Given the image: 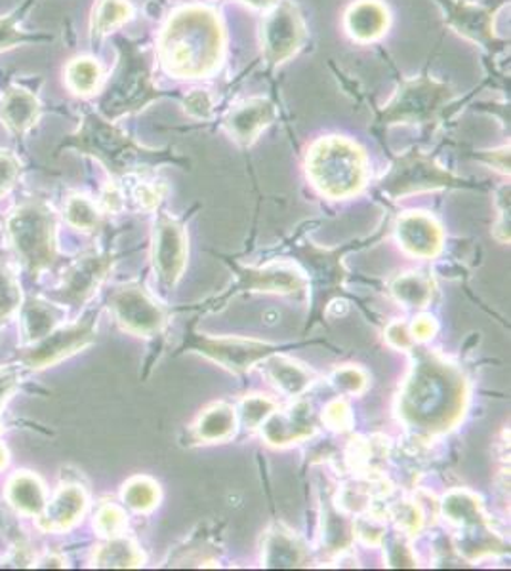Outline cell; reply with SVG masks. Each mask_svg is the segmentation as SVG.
I'll return each instance as SVG.
<instances>
[{
    "label": "cell",
    "instance_id": "6da1fadb",
    "mask_svg": "<svg viewBox=\"0 0 511 571\" xmlns=\"http://www.w3.org/2000/svg\"><path fill=\"white\" fill-rule=\"evenodd\" d=\"M468 404V381L457 366L426 349H416L397 412L407 427L437 436L457 427Z\"/></svg>",
    "mask_w": 511,
    "mask_h": 571
},
{
    "label": "cell",
    "instance_id": "7a4b0ae2",
    "mask_svg": "<svg viewBox=\"0 0 511 571\" xmlns=\"http://www.w3.org/2000/svg\"><path fill=\"white\" fill-rule=\"evenodd\" d=\"M225 33L219 15L205 4L172 12L159 37V60L176 79H208L224 60Z\"/></svg>",
    "mask_w": 511,
    "mask_h": 571
},
{
    "label": "cell",
    "instance_id": "3957f363",
    "mask_svg": "<svg viewBox=\"0 0 511 571\" xmlns=\"http://www.w3.org/2000/svg\"><path fill=\"white\" fill-rule=\"evenodd\" d=\"M307 176L330 198H349L367 184L365 150L348 137H320L307 153Z\"/></svg>",
    "mask_w": 511,
    "mask_h": 571
},
{
    "label": "cell",
    "instance_id": "277c9868",
    "mask_svg": "<svg viewBox=\"0 0 511 571\" xmlns=\"http://www.w3.org/2000/svg\"><path fill=\"white\" fill-rule=\"evenodd\" d=\"M76 137L79 149L100 158L108 170L115 176L137 174L151 164L172 163L184 164V158L172 155L168 150H153L140 147L130 137L124 136L121 129L115 128L110 121L102 116L89 115L84 118L81 132Z\"/></svg>",
    "mask_w": 511,
    "mask_h": 571
},
{
    "label": "cell",
    "instance_id": "5b68a950",
    "mask_svg": "<svg viewBox=\"0 0 511 571\" xmlns=\"http://www.w3.org/2000/svg\"><path fill=\"white\" fill-rule=\"evenodd\" d=\"M452 100L454 90L449 84L436 81L433 76H416L399 84L394 97L378 113V123L382 126L433 124Z\"/></svg>",
    "mask_w": 511,
    "mask_h": 571
},
{
    "label": "cell",
    "instance_id": "8992f818",
    "mask_svg": "<svg viewBox=\"0 0 511 571\" xmlns=\"http://www.w3.org/2000/svg\"><path fill=\"white\" fill-rule=\"evenodd\" d=\"M441 509L444 518L457 526L460 533L458 551L468 560L508 551V544L489 528L478 496L466 490L450 491L443 497Z\"/></svg>",
    "mask_w": 511,
    "mask_h": 571
},
{
    "label": "cell",
    "instance_id": "52a82bcc",
    "mask_svg": "<svg viewBox=\"0 0 511 571\" xmlns=\"http://www.w3.org/2000/svg\"><path fill=\"white\" fill-rule=\"evenodd\" d=\"M8 235L29 271L39 272L52 266L55 258L54 218L44 206H21L8 219Z\"/></svg>",
    "mask_w": 511,
    "mask_h": 571
},
{
    "label": "cell",
    "instance_id": "ba28073f",
    "mask_svg": "<svg viewBox=\"0 0 511 571\" xmlns=\"http://www.w3.org/2000/svg\"><path fill=\"white\" fill-rule=\"evenodd\" d=\"M157 97L159 90L151 82L150 69L144 55L137 52L136 46L126 44L121 68L116 71L110 90L102 97L103 115L108 118H116L132 111L142 110Z\"/></svg>",
    "mask_w": 511,
    "mask_h": 571
},
{
    "label": "cell",
    "instance_id": "9c48e42d",
    "mask_svg": "<svg viewBox=\"0 0 511 571\" xmlns=\"http://www.w3.org/2000/svg\"><path fill=\"white\" fill-rule=\"evenodd\" d=\"M380 187L389 197L399 198L422 190L466 187V181L420 150H407L396 157Z\"/></svg>",
    "mask_w": 511,
    "mask_h": 571
},
{
    "label": "cell",
    "instance_id": "30bf717a",
    "mask_svg": "<svg viewBox=\"0 0 511 571\" xmlns=\"http://www.w3.org/2000/svg\"><path fill=\"white\" fill-rule=\"evenodd\" d=\"M306 21L293 0H279L262 21V50L269 65L288 62L306 41Z\"/></svg>",
    "mask_w": 511,
    "mask_h": 571
},
{
    "label": "cell",
    "instance_id": "8fae6325",
    "mask_svg": "<svg viewBox=\"0 0 511 571\" xmlns=\"http://www.w3.org/2000/svg\"><path fill=\"white\" fill-rule=\"evenodd\" d=\"M444 15V23L454 29L463 39L487 48L489 52H498L505 46L494 31L498 10L504 7L505 0L478 4L470 0H437Z\"/></svg>",
    "mask_w": 511,
    "mask_h": 571
},
{
    "label": "cell",
    "instance_id": "7c38bea8",
    "mask_svg": "<svg viewBox=\"0 0 511 571\" xmlns=\"http://www.w3.org/2000/svg\"><path fill=\"white\" fill-rule=\"evenodd\" d=\"M187 347L205 354L211 361L218 362L235 374L248 372L254 364L266 361L267 356L277 353L275 345L262 343V341L239 340V338L212 340L206 335H192Z\"/></svg>",
    "mask_w": 511,
    "mask_h": 571
},
{
    "label": "cell",
    "instance_id": "4fadbf2b",
    "mask_svg": "<svg viewBox=\"0 0 511 571\" xmlns=\"http://www.w3.org/2000/svg\"><path fill=\"white\" fill-rule=\"evenodd\" d=\"M111 309L123 330L134 335H153L166 322L163 309L142 286H124L111 295Z\"/></svg>",
    "mask_w": 511,
    "mask_h": 571
},
{
    "label": "cell",
    "instance_id": "5bb4252c",
    "mask_svg": "<svg viewBox=\"0 0 511 571\" xmlns=\"http://www.w3.org/2000/svg\"><path fill=\"white\" fill-rule=\"evenodd\" d=\"M187 259V238L177 219L161 214L153 231V266L166 288L182 279Z\"/></svg>",
    "mask_w": 511,
    "mask_h": 571
},
{
    "label": "cell",
    "instance_id": "9a60e30c",
    "mask_svg": "<svg viewBox=\"0 0 511 571\" xmlns=\"http://www.w3.org/2000/svg\"><path fill=\"white\" fill-rule=\"evenodd\" d=\"M94 320L96 319L84 320L75 326L63 328L55 332L52 330L41 340L34 341L33 347L28 349L21 359L34 370L52 366L55 362L63 361L65 356L75 354L76 351H81L94 341L96 338Z\"/></svg>",
    "mask_w": 511,
    "mask_h": 571
},
{
    "label": "cell",
    "instance_id": "2e32d148",
    "mask_svg": "<svg viewBox=\"0 0 511 571\" xmlns=\"http://www.w3.org/2000/svg\"><path fill=\"white\" fill-rule=\"evenodd\" d=\"M397 238L402 248L418 258H436L443 246V231L426 211H407L397 219Z\"/></svg>",
    "mask_w": 511,
    "mask_h": 571
},
{
    "label": "cell",
    "instance_id": "e0dca14e",
    "mask_svg": "<svg viewBox=\"0 0 511 571\" xmlns=\"http://www.w3.org/2000/svg\"><path fill=\"white\" fill-rule=\"evenodd\" d=\"M275 105L264 97H251L245 102L237 103L227 116H225L224 128L227 134L241 143L251 145L256 137L275 121Z\"/></svg>",
    "mask_w": 511,
    "mask_h": 571
},
{
    "label": "cell",
    "instance_id": "ac0fdd59",
    "mask_svg": "<svg viewBox=\"0 0 511 571\" xmlns=\"http://www.w3.org/2000/svg\"><path fill=\"white\" fill-rule=\"evenodd\" d=\"M110 256H89L76 261L75 266L69 267L63 274L62 298L71 303H82L94 295L105 274L110 271Z\"/></svg>",
    "mask_w": 511,
    "mask_h": 571
},
{
    "label": "cell",
    "instance_id": "d6986e66",
    "mask_svg": "<svg viewBox=\"0 0 511 571\" xmlns=\"http://www.w3.org/2000/svg\"><path fill=\"white\" fill-rule=\"evenodd\" d=\"M241 290L248 292L298 293L306 290V279L290 266L264 267V269H237Z\"/></svg>",
    "mask_w": 511,
    "mask_h": 571
},
{
    "label": "cell",
    "instance_id": "ffe728a7",
    "mask_svg": "<svg viewBox=\"0 0 511 571\" xmlns=\"http://www.w3.org/2000/svg\"><path fill=\"white\" fill-rule=\"evenodd\" d=\"M262 433L266 436V440L275 446H285V444L298 443L302 438L314 435V422H311V408L306 402L296 404L287 412H273L266 422L259 425Z\"/></svg>",
    "mask_w": 511,
    "mask_h": 571
},
{
    "label": "cell",
    "instance_id": "44dd1931",
    "mask_svg": "<svg viewBox=\"0 0 511 571\" xmlns=\"http://www.w3.org/2000/svg\"><path fill=\"white\" fill-rule=\"evenodd\" d=\"M344 28L357 42H375L389 28V10L380 0H357L344 15Z\"/></svg>",
    "mask_w": 511,
    "mask_h": 571
},
{
    "label": "cell",
    "instance_id": "7402d4cb",
    "mask_svg": "<svg viewBox=\"0 0 511 571\" xmlns=\"http://www.w3.org/2000/svg\"><path fill=\"white\" fill-rule=\"evenodd\" d=\"M86 509V494L79 486H63L52 499L47 501L39 515V523L44 531H65L82 517Z\"/></svg>",
    "mask_w": 511,
    "mask_h": 571
},
{
    "label": "cell",
    "instance_id": "603a6c76",
    "mask_svg": "<svg viewBox=\"0 0 511 571\" xmlns=\"http://www.w3.org/2000/svg\"><path fill=\"white\" fill-rule=\"evenodd\" d=\"M306 547L300 539L294 536L293 531L275 526L267 531L266 543H264V565L267 568H300L306 565Z\"/></svg>",
    "mask_w": 511,
    "mask_h": 571
},
{
    "label": "cell",
    "instance_id": "cb8c5ba5",
    "mask_svg": "<svg viewBox=\"0 0 511 571\" xmlns=\"http://www.w3.org/2000/svg\"><path fill=\"white\" fill-rule=\"evenodd\" d=\"M7 497L16 509L23 515H31V517H39L47 505V494H44L41 480L29 473H18L8 482Z\"/></svg>",
    "mask_w": 511,
    "mask_h": 571
},
{
    "label": "cell",
    "instance_id": "d4e9b609",
    "mask_svg": "<svg viewBox=\"0 0 511 571\" xmlns=\"http://www.w3.org/2000/svg\"><path fill=\"white\" fill-rule=\"evenodd\" d=\"M235 425H237L235 409L219 402L201 414L195 423V435L203 443H222L233 436Z\"/></svg>",
    "mask_w": 511,
    "mask_h": 571
},
{
    "label": "cell",
    "instance_id": "484cf974",
    "mask_svg": "<svg viewBox=\"0 0 511 571\" xmlns=\"http://www.w3.org/2000/svg\"><path fill=\"white\" fill-rule=\"evenodd\" d=\"M266 372L269 380L287 395H302L311 385V375L307 374V370L298 366L287 356H277V354L267 356Z\"/></svg>",
    "mask_w": 511,
    "mask_h": 571
},
{
    "label": "cell",
    "instance_id": "4316f807",
    "mask_svg": "<svg viewBox=\"0 0 511 571\" xmlns=\"http://www.w3.org/2000/svg\"><path fill=\"white\" fill-rule=\"evenodd\" d=\"M39 116V103L25 90H10L2 102V118L16 132H25Z\"/></svg>",
    "mask_w": 511,
    "mask_h": 571
},
{
    "label": "cell",
    "instance_id": "83f0119b",
    "mask_svg": "<svg viewBox=\"0 0 511 571\" xmlns=\"http://www.w3.org/2000/svg\"><path fill=\"white\" fill-rule=\"evenodd\" d=\"M144 564V554L130 539L111 538L110 543L100 547L94 557L96 568H140Z\"/></svg>",
    "mask_w": 511,
    "mask_h": 571
},
{
    "label": "cell",
    "instance_id": "f1b7e54d",
    "mask_svg": "<svg viewBox=\"0 0 511 571\" xmlns=\"http://www.w3.org/2000/svg\"><path fill=\"white\" fill-rule=\"evenodd\" d=\"M134 10L126 0H98L92 14V39H102L103 34L115 31L132 18Z\"/></svg>",
    "mask_w": 511,
    "mask_h": 571
},
{
    "label": "cell",
    "instance_id": "f546056e",
    "mask_svg": "<svg viewBox=\"0 0 511 571\" xmlns=\"http://www.w3.org/2000/svg\"><path fill=\"white\" fill-rule=\"evenodd\" d=\"M391 293L396 295L397 301H401L407 307H423L430 305L431 298H433V284L428 277H423L420 272H409L402 274L391 284Z\"/></svg>",
    "mask_w": 511,
    "mask_h": 571
},
{
    "label": "cell",
    "instance_id": "4dcf8cb0",
    "mask_svg": "<svg viewBox=\"0 0 511 571\" xmlns=\"http://www.w3.org/2000/svg\"><path fill=\"white\" fill-rule=\"evenodd\" d=\"M65 81H68L69 89L73 90L75 94H94L102 84V68L90 58H81V60L69 63Z\"/></svg>",
    "mask_w": 511,
    "mask_h": 571
},
{
    "label": "cell",
    "instance_id": "1f68e13d",
    "mask_svg": "<svg viewBox=\"0 0 511 571\" xmlns=\"http://www.w3.org/2000/svg\"><path fill=\"white\" fill-rule=\"evenodd\" d=\"M123 499L130 509L147 512V510L155 509V505L161 499V490L155 480H151L147 476H136L124 484Z\"/></svg>",
    "mask_w": 511,
    "mask_h": 571
},
{
    "label": "cell",
    "instance_id": "d6a6232c",
    "mask_svg": "<svg viewBox=\"0 0 511 571\" xmlns=\"http://www.w3.org/2000/svg\"><path fill=\"white\" fill-rule=\"evenodd\" d=\"M323 526H325L323 541L327 543L328 551H344L354 541V523L349 522L348 518L338 512L330 503L323 518Z\"/></svg>",
    "mask_w": 511,
    "mask_h": 571
},
{
    "label": "cell",
    "instance_id": "836d02e7",
    "mask_svg": "<svg viewBox=\"0 0 511 571\" xmlns=\"http://www.w3.org/2000/svg\"><path fill=\"white\" fill-rule=\"evenodd\" d=\"M65 218L81 231H94L100 224V211L89 198L73 197L65 206Z\"/></svg>",
    "mask_w": 511,
    "mask_h": 571
},
{
    "label": "cell",
    "instance_id": "e575fe53",
    "mask_svg": "<svg viewBox=\"0 0 511 571\" xmlns=\"http://www.w3.org/2000/svg\"><path fill=\"white\" fill-rule=\"evenodd\" d=\"M20 286L7 263L0 259V320H8L20 309Z\"/></svg>",
    "mask_w": 511,
    "mask_h": 571
},
{
    "label": "cell",
    "instance_id": "d590c367",
    "mask_svg": "<svg viewBox=\"0 0 511 571\" xmlns=\"http://www.w3.org/2000/svg\"><path fill=\"white\" fill-rule=\"evenodd\" d=\"M23 322L31 341H39L54 330V316L50 313V309L42 307V303H29L23 314Z\"/></svg>",
    "mask_w": 511,
    "mask_h": 571
},
{
    "label": "cell",
    "instance_id": "8d00e7d4",
    "mask_svg": "<svg viewBox=\"0 0 511 571\" xmlns=\"http://www.w3.org/2000/svg\"><path fill=\"white\" fill-rule=\"evenodd\" d=\"M273 412H275V402L266 396H246L245 401L241 402V419L248 428L259 427Z\"/></svg>",
    "mask_w": 511,
    "mask_h": 571
},
{
    "label": "cell",
    "instance_id": "74e56055",
    "mask_svg": "<svg viewBox=\"0 0 511 571\" xmlns=\"http://www.w3.org/2000/svg\"><path fill=\"white\" fill-rule=\"evenodd\" d=\"M94 526L103 538H119L126 530V515L116 505H103L102 509L98 510Z\"/></svg>",
    "mask_w": 511,
    "mask_h": 571
},
{
    "label": "cell",
    "instance_id": "f35d334b",
    "mask_svg": "<svg viewBox=\"0 0 511 571\" xmlns=\"http://www.w3.org/2000/svg\"><path fill=\"white\" fill-rule=\"evenodd\" d=\"M336 387L351 395H359L367 388V374L355 366L338 367L333 375Z\"/></svg>",
    "mask_w": 511,
    "mask_h": 571
},
{
    "label": "cell",
    "instance_id": "ab89813d",
    "mask_svg": "<svg viewBox=\"0 0 511 571\" xmlns=\"http://www.w3.org/2000/svg\"><path fill=\"white\" fill-rule=\"evenodd\" d=\"M164 190H166L164 185L153 184V181H137L132 189V200L144 210H153L163 200Z\"/></svg>",
    "mask_w": 511,
    "mask_h": 571
},
{
    "label": "cell",
    "instance_id": "60d3db41",
    "mask_svg": "<svg viewBox=\"0 0 511 571\" xmlns=\"http://www.w3.org/2000/svg\"><path fill=\"white\" fill-rule=\"evenodd\" d=\"M391 517L401 530L410 531V533H416L422 526V515H420L418 507L412 503H397L391 509Z\"/></svg>",
    "mask_w": 511,
    "mask_h": 571
},
{
    "label": "cell",
    "instance_id": "b9f144b4",
    "mask_svg": "<svg viewBox=\"0 0 511 571\" xmlns=\"http://www.w3.org/2000/svg\"><path fill=\"white\" fill-rule=\"evenodd\" d=\"M325 423L328 427L336 428V430H348L354 423L348 404L344 401L330 402L327 412H325Z\"/></svg>",
    "mask_w": 511,
    "mask_h": 571
},
{
    "label": "cell",
    "instance_id": "7bdbcfd3",
    "mask_svg": "<svg viewBox=\"0 0 511 571\" xmlns=\"http://www.w3.org/2000/svg\"><path fill=\"white\" fill-rule=\"evenodd\" d=\"M388 562L394 568H415L416 565L412 552L405 543V539L399 538V536L388 541Z\"/></svg>",
    "mask_w": 511,
    "mask_h": 571
},
{
    "label": "cell",
    "instance_id": "ee69618b",
    "mask_svg": "<svg viewBox=\"0 0 511 571\" xmlns=\"http://www.w3.org/2000/svg\"><path fill=\"white\" fill-rule=\"evenodd\" d=\"M354 530L359 531V538L365 539L367 543L376 544L386 539V526L380 522V518L368 517L359 520L357 526L354 523Z\"/></svg>",
    "mask_w": 511,
    "mask_h": 571
},
{
    "label": "cell",
    "instance_id": "f6af8a7d",
    "mask_svg": "<svg viewBox=\"0 0 511 571\" xmlns=\"http://www.w3.org/2000/svg\"><path fill=\"white\" fill-rule=\"evenodd\" d=\"M185 111L195 118H208L212 113V97L203 92V90H195L192 94L185 97Z\"/></svg>",
    "mask_w": 511,
    "mask_h": 571
},
{
    "label": "cell",
    "instance_id": "bcb514c9",
    "mask_svg": "<svg viewBox=\"0 0 511 571\" xmlns=\"http://www.w3.org/2000/svg\"><path fill=\"white\" fill-rule=\"evenodd\" d=\"M386 340H388L391 347L401 349V351L415 349V340L410 335L409 328L401 324V322H396V324H391L386 330Z\"/></svg>",
    "mask_w": 511,
    "mask_h": 571
},
{
    "label": "cell",
    "instance_id": "7dc6e473",
    "mask_svg": "<svg viewBox=\"0 0 511 571\" xmlns=\"http://www.w3.org/2000/svg\"><path fill=\"white\" fill-rule=\"evenodd\" d=\"M18 160L8 153H0V195H4L18 177Z\"/></svg>",
    "mask_w": 511,
    "mask_h": 571
},
{
    "label": "cell",
    "instance_id": "c3c4849f",
    "mask_svg": "<svg viewBox=\"0 0 511 571\" xmlns=\"http://www.w3.org/2000/svg\"><path fill=\"white\" fill-rule=\"evenodd\" d=\"M28 41H34V37H29V34L18 31L14 20H0V50Z\"/></svg>",
    "mask_w": 511,
    "mask_h": 571
},
{
    "label": "cell",
    "instance_id": "681fc988",
    "mask_svg": "<svg viewBox=\"0 0 511 571\" xmlns=\"http://www.w3.org/2000/svg\"><path fill=\"white\" fill-rule=\"evenodd\" d=\"M483 160L491 164L492 168H497L502 174H510V147L502 149L484 150Z\"/></svg>",
    "mask_w": 511,
    "mask_h": 571
},
{
    "label": "cell",
    "instance_id": "f907efd6",
    "mask_svg": "<svg viewBox=\"0 0 511 571\" xmlns=\"http://www.w3.org/2000/svg\"><path fill=\"white\" fill-rule=\"evenodd\" d=\"M437 332L436 320L431 319V316H420V319L415 320V324L410 328V335H412V340L426 341L433 338Z\"/></svg>",
    "mask_w": 511,
    "mask_h": 571
},
{
    "label": "cell",
    "instance_id": "816d5d0a",
    "mask_svg": "<svg viewBox=\"0 0 511 571\" xmlns=\"http://www.w3.org/2000/svg\"><path fill=\"white\" fill-rule=\"evenodd\" d=\"M16 387V375L10 370H0V406Z\"/></svg>",
    "mask_w": 511,
    "mask_h": 571
},
{
    "label": "cell",
    "instance_id": "f5cc1de1",
    "mask_svg": "<svg viewBox=\"0 0 511 571\" xmlns=\"http://www.w3.org/2000/svg\"><path fill=\"white\" fill-rule=\"evenodd\" d=\"M245 7L253 8V10H262L267 12L269 8L275 7L279 0H241Z\"/></svg>",
    "mask_w": 511,
    "mask_h": 571
},
{
    "label": "cell",
    "instance_id": "db71d44e",
    "mask_svg": "<svg viewBox=\"0 0 511 571\" xmlns=\"http://www.w3.org/2000/svg\"><path fill=\"white\" fill-rule=\"evenodd\" d=\"M8 463V454H7V449L2 448V446H0V469H2V467H4V465H7Z\"/></svg>",
    "mask_w": 511,
    "mask_h": 571
}]
</instances>
